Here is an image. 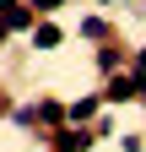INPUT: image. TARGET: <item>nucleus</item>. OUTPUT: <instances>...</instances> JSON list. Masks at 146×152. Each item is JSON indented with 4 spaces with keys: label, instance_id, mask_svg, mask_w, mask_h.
Masks as SVG:
<instances>
[{
    "label": "nucleus",
    "instance_id": "obj_9",
    "mask_svg": "<svg viewBox=\"0 0 146 152\" xmlns=\"http://www.w3.org/2000/svg\"><path fill=\"white\" fill-rule=\"evenodd\" d=\"M11 6H16V0H0V16H6V11H11Z\"/></svg>",
    "mask_w": 146,
    "mask_h": 152
},
{
    "label": "nucleus",
    "instance_id": "obj_8",
    "mask_svg": "<svg viewBox=\"0 0 146 152\" xmlns=\"http://www.w3.org/2000/svg\"><path fill=\"white\" fill-rule=\"evenodd\" d=\"M135 76H146V49H141V54H135Z\"/></svg>",
    "mask_w": 146,
    "mask_h": 152
},
{
    "label": "nucleus",
    "instance_id": "obj_6",
    "mask_svg": "<svg viewBox=\"0 0 146 152\" xmlns=\"http://www.w3.org/2000/svg\"><path fill=\"white\" fill-rule=\"evenodd\" d=\"M54 147H60V152H87V147H92V136H81V130H76V136H60Z\"/></svg>",
    "mask_w": 146,
    "mask_h": 152
},
{
    "label": "nucleus",
    "instance_id": "obj_4",
    "mask_svg": "<svg viewBox=\"0 0 146 152\" xmlns=\"http://www.w3.org/2000/svg\"><path fill=\"white\" fill-rule=\"evenodd\" d=\"M92 114H98V98H76V103L65 109V120H76V125H81V120H92Z\"/></svg>",
    "mask_w": 146,
    "mask_h": 152
},
{
    "label": "nucleus",
    "instance_id": "obj_10",
    "mask_svg": "<svg viewBox=\"0 0 146 152\" xmlns=\"http://www.w3.org/2000/svg\"><path fill=\"white\" fill-rule=\"evenodd\" d=\"M6 33H11V27H6V22H0V44H6Z\"/></svg>",
    "mask_w": 146,
    "mask_h": 152
},
{
    "label": "nucleus",
    "instance_id": "obj_1",
    "mask_svg": "<svg viewBox=\"0 0 146 152\" xmlns=\"http://www.w3.org/2000/svg\"><path fill=\"white\" fill-rule=\"evenodd\" d=\"M11 120L16 125H60L65 103H22V109H11Z\"/></svg>",
    "mask_w": 146,
    "mask_h": 152
},
{
    "label": "nucleus",
    "instance_id": "obj_11",
    "mask_svg": "<svg viewBox=\"0 0 146 152\" xmlns=\"http://www.w3.org/2000/svg\"><path fill=\"white\" fill-rule=\"evenodd\" d=\"M0 114H11V103H6V98H0Z\"/></svg>",
    "mask_w": 146,
    "mask_h": 152
},
{
    "label": "nucleus",
    "instance_id": "obj_2",
    "mask_svg": "<svg viewBox=\"0 0 146 152\" xmlns=\"http://www.w3.org/2000/svg\"><path fill=\"white\" fill-rule=\"evenodd\" d=\"M135 98V76H119V82H108V92H103V103H130Z\"/></svg>",
    "mask_w": 146,
    "mask_h": 152
},
{
    "label": "nucleus",
    "instance_id": "obj_5",
    "mask_svg": "<svg viewBox=\"0 0 146 152\" xmlns=\"http://www.w3.org/2000/svg\"><path fill=\"white\" fill-rule=\"evenodd\" d=\"M33 44H38V49H60V27H49V22H43L38 33H33Z\"/></svg>",
    "mask_w": 146,
    "mask_h": 152
},
{
    "label": "nucleus",
    "instance_id": "obj_7",
    "mask_svg": "<svg viewBox=\"0 0 146 152\" xmlns=\"http://www.w3.org/2000/svg\"><path fill=\"white\" fill-rule=\"evenodd\" d=\"M65 0H33V11H60Z\"/></svg>",
    "mask_w": 146,
    "mask_h": 152
},
{
    "label": "nucleus",
    "instance_id": "obj_3",
    "mask_svg": "<svg viewBox=\"0 0 146 152\" xmlns=\"http://www.w3.org/2000/svg\"><path fill=\"white\" fill-rule=\"evenodd\" d=\"M0 22H6L11 33H22V27H33V11H27V6H11L6 16H0Z\"/></svg>",
    "mask_w": 146,
    "mask_h": 152
}]
</instances>
